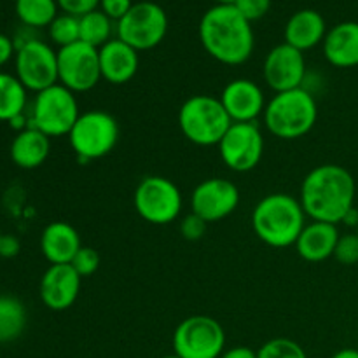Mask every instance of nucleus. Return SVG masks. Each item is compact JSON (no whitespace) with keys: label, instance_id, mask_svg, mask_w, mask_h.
Here are the masks:
<instances>
[{"label":"nucleus","instance_id":"obj_1","mask_svg":"<svg viewBox=\"0 0 358 358\" xmlns=\"http://www.w3.org/2000/svg\"><path fill=\"white\" fill-rule=\"evenodd\" d=\"M355 178L339 164H320L304 177L299 201L315 222L338 226L355 206Z\"/></svg>","mask_w":358,"mask_h":358},{"label":"nucleus","instance_id":"obj_2","mask_svg":"<svg viewBox=\"0 0 358 358\" xmlns=\"http://www.w3.org/2000/svg\"><path fill=\"white\" fill-rule=\"evenodd\" d=\"M199 41L213 59L229 66L247 62L255 45L252 23L238 13L233 3H217L203 14Z\"/></svg>","mask_w":358,"mask_h":358},{"label":"nucleus","instance_id":"obj_3","mask_svg":"<svg viewBox=\"0 0 358 358\" xmlns=\"http://www.w3.org/2000/svg\"><path fill=\"white\" fill-rule=\"evenodd\" d=\"M304 226L306 213L301 201L285 192L264 196L252 212V229L255 236L269 247H292Z\"/></svg>","mask_w":358,"mask_h":358},{"label":"nucleus","instance_id":"obj_4","mask_svg":"<svg viewBox=\"0 0 358 358\" xmlns=\"http://www.w3.org/2000/svg\"><path fill=\"white\" fill-rule=\"evenodd\" d=\"M264 124L271 135L296 140L308 135L318 119L317 100L304 87L276 93L266 103Z\"/></svg>","mask_w":358,"mask_h":358},{"label":"nucleus","instance_id":"obj_5","mask_svg":"<svg viewBox=\"0 0 358 358\" xmlns=\"http://www.w3.org/2000/svg\"><path fill=\"white\" fill-rule=\"evenodd\" d=\"M233 121L222 101L210 94H196L182 103L178 126L185 138L199 147L219 145Z\"/></svg>","mask_w":358,"mask_h":358},{"label":"nucleus","instance_id":"obj_6","mask_svg":"<svg viewBox=\"0 0 358 358\" xmlns=\"http://www.w3.org/2000/svg\"><path fill=\"white\" fill-rule=\"evenodd\" d=\"M79 115L76 93L58 83L41 93H35L30 110V124L49 138L69 136Z\"/></svg>","mask_w":358,"mask_h":358},{"label":"nucleus","instance_id":"obj_7","mask_svg":"<svg viewBox=\"0 0 358 358\" xmlns=\"http://www.w3.org/2000/svg\"><path fill=\"white\" fill-rule=\"evenodd\" d=\"M119 140V124L114 115L105 110L80 112L69 133L73 152L83 161H94L108 156Z\"/></svg>","mask_w":358,"mask_h":358},{"label":"nucleus","instance_id":"obj_8","mask_svg":"<svg viewBox=\"0 0 358 358\" xmlns=\"http://www.w3.org/2000/svg\"><path fill=\"white\" fill-rule=\"evenodd\" d=\"M171 345L178 358H220L226 348V332L215 318L194 315L177 325Z\"/></svg>","mask_w":358,"mask_h":358},{"label":"nucleus","instance_id":"obj_9","mask_svg":"<svg viewBox=\"0 0 358 358\" xmlns=\"http://www.w3.org/2000/svg\"><path fill=\"white\" fill-rule=\"evenodd\" d=\"M133 205L145 222L164 226L178 219L182 212L180 189L170 178L150 175L135 189Z\"/></svg>","mask_w":358,"mask_h":358},{"label":"nucleus","instance_id":"obj_10","mask_svg":"<svg viewBox=\"0 0 358 358\" xmlns=\"http://www.w3.org/2000/svg\"><path fill=\"white\" fill-rule=\"evenodd\" d=\"M168 31V16L154 2L133 3L129 13L117 21V38L136 51H149L163 42Z\"/></svg>","mask_w":358,"mask_h":358},{"label":"nucleus","instance_id":"obj_11","mask_svg":"<svg viewBox=\"0 0 358 358\" xmlns=\"http://www.w3.org/2000/svg\"><path fill=\"white\" fill-rule=\"evenodd\" d=\"M16 77L28 91L41 93L58 84V51L41 38H31L16 49Z\"/></svg>","mask_w":358,"mask_h":358},{"label":"nucleus","instance_id":"obj_12","mask_svg":"<svg viewBox=\"0 0 358 358\" xmlns=\"http://www.w3.org/2000/svg\"><path fill=\"white\" fill-rule=\"evenodd\" d=\"M101 80L98 49L84 42L58 49V83L72 93L91 91Z\"/></svg>","mask_w":358,"mask_h":358},{"label":"nucleus","instance_id":"obj_13","mask_svg":"<svg viewBox=\"0 0 358 358\" xmlns=\"http://www.w3.org/2000/svg\"><path fill=\"white\" fill-rule=\"evenodd\" d=\"M217 147L220 159L229 170L245 173L261 163L264 136L255 122H233Z\"/></svg>","mask_w":358,"mask_h":358},{"label":"nucleus","instance_id":"obj_14","mask_svg":"<svg viewBox=\"0 0 358 358\" xmlns=\"http://www.w3.org/2000/svg\"><path fill=\"white\" fill-rule=\"evenodd\" d=\"M240 205V191L236 184L226 178H206L199 182L191 194L192 213L206 222H219L229 217Z\"/></svg>","mask_w":358,"mask_h":358},{"label":"nucleus","instance_id":"obj_15","mask_svg":"<svg viewBox=\"0 0 358 358\" xmlns=\"http://www.w3.org/2000/svg\"><path fill=\"white\" fill-rule=\"evenodd\" d=\"M266 84L275 93L303 87L306 77V59L304 52L289 44H278L268 52L262 66Z\"/></svg>","mask_w":358,"mask_h":358},{"label":"nucleus","instance_id":"obj_16","mask_svg":"<svg viewBox=\"0 0 358 358\" xmlns=\"http://www.w3.org/2000/svg\"><path fill=\"white\" fill-rule=\"evenodd\" d=\"M83 278L70 264H51L41 278L38 294L45 308L65 311L77 301Z\"/></svg>","mask_w":358,"mask_h":358},{"label":"nucleus","instance_id":"obj_17","mask_svg":"<svg viewBox=\"0 0 358 358\" xmlns=\"http://www.w3.org/2000/svg\"><path fill=\"white\" fill-rule=\"evenodd\" d=\"M219 98L233 122H255L259 115L264 114V93L250 79L231 80Z\"/></svg>","mask_w":358,"mask_h":358},{"label":"nucleus","instance_id":"obj_18","mask_svg":"<svg viewBox=\"0 0 358 358\" xmlns=\"http://www.w3.org/2000/svg\"><path fill=\"white\" fill-rule=\"evenodd\" d=\"M101 79L114 86L129 83L138 72V51L119 38H112L98 49Z\"/></svg>","mask_w":358,"mask_h":358},{"label":"nucleus","instance_id":"obj_19","mask_svg":"<svg viewBox=\"0 0 358 358\" xmlns=\"http://www.w3.org/2000/svg\"><path fill=\"white\" fill-rule=\"evenodd\" d=\"M324 56L338 69L358 66V23L343 21L327 31L324 42Z\"/></svg>","mask_w":358,"mask_h":358},{"label":"nucleus","instance_id":"obj_20","mask_svg":"<svg viewBox=\"0 0 358 358\" xmlns=\"http://www.w3.org/2000/svg\"><path fill=\"white\" fill-rule=\"evenodd\" d=\"M339 231L336 224L329 222H310L304 226L303 233L296 241V250L301 259L308 262L327 261L334 255L336 245L339 240Z\"/></svg>","mask_w":358,"mask_h":358},{"label":"nucleus","instance_id":"obj_21","mask_svg":"<svg viewBox=\"0 0 358 358\" xmlns=\"http://www.w3.org/2000/svg\"><path fill=\"white\" fill-rule=\"evenodd\" d=\"M327 35L325 20L318 10L303 9L289 17L285 24V44L299 49V51H310L322 44Z\"/></svg>","mask_w":358,"mask_h":358},{"label":"nucleus","instance_id":"obj_22","mask_svg":"<svg viewBox=\"0 0 358 358\" xmlns=\"http://www.w3.org/2000/svg\"><path fill=\"white\" fill-rule=\"evenodd\" d=\"M80 247L79 233L69 222H51L42 231L41 250L51 264H70Z\"/></svg>","mask_w":358,"mask_h":358},{"label":"nucleus","instance_id":"obj_23","mask_svg":"<svg viewBox=\"0 0 358 358\" xmlns=\"http://www.w3.org/2000/svg\"><path fill=\"white\" fill-rule=\"evenodd\" d=\"M49 150H51V138L30 126L14 136L10 143V159L21 170H35L44 164Z\"/></svg>","mask_w":358,"mask_h":358},{"label":"nucleus","instance_id":"obj_24","mask_svg":"<svg viewBox=\"0 0 358 358\" xmlns=\"http://www.w3.org/2000/svg\"><path fill=\"white\" fill-rule=\"evenodd\" d=\"M27 87L16 76L0 72V121L9 122L27 108Z\"/></svg>","mask_w":358,"mask_h":358},{"label":"nucleus","instance_id":"obj_25","mask_svg":"<svg viewBox=\"0 0 358 358\" xmlns=\"http://www.w3.org/2000/svg\"><path fill=\"white\" fill-rule=\"evenodd\" d=\"M27 327V310L17 297L0 296V343L20 338Z\"/></svg>","mask_w":358,"mask_h":358},{"label":"nucleus","instance_id":"obj_26","mask_svg":"<svg viewBox=\"0 0 358 358\" xmlns=\"http://www.w3.org/2000/svg\"><path fill=\"white\" fill-rule=\"evenodd\" d=\"M17 17L28 28L49 27L58 16L56 0H16Z\"/></svg>","mask_w":358,"mask_h":358},{"label":"nucleus","instance_id":"obj_27","mask_svg":"<svg viewBox=\"0 0 358 358\" xmlns=\"http://www.w3.org/2000/svg\"><path fill=\"white\" fill-rule=\"evenodd\" d=\"M79 31L80 42L100 49L101 45L112 41V20L100 9H96L79 17Z\"/></svg>","mask_w":358,"mask_h":358},{"label":"nucleus","instance_id":"obj_28","mask_svg":"<svg viewBox=\"0 0 358 358\" xmlns=\"http://www.w3.org/2000/svg\"><path fill=\"white\" fill-rule=\"evenodd\" d=\"M49 37L59 48L76 44L80 38L79 31V17L70 16V14H58L51 24H49Z\"/></svg>","mask_w":358,"mask_h":358},{"label":"nucleus","instance_id":"obj_29","mask_svg":"<svg viewBox=\"0 0 358 358\" xmlns=\"http://www.w3.org/2000/svg\"><path fill=\"white\" fill-rule=\"evenodd\" d=\"M257 358H308L299 343L287 338L269 339L259 348Z\"/></svg>","mask_w":358,"mask_h":358},{"label":"nucleus","instance_id":"obj_30","mask_svg":"<svg viewBox=\"0 0 358 358\" xmlns=\"http://www.w3.org/2000/svg\"><path fill=\"white\" fill-rule=\"evenodd\" d=\"M332 257L343 266H355L358 264V234L348 233L339 236L338 245Z\"/></svg>","mask_w":358,"mask_h":358},{"label":"nucleus","instance_id":"obj_31","mask_svg":"<svg viewBox=\"0 0 358 358\" xmlns=\"http://www.w3.org/2000/svg\"><path fill=\"white\" fill-rule=\"evenodd\" d=\"M73 269L77 271V275L80 278H86V276H91L93 273H96V269L100 268V255L94 248L91 247H80V250L77 252L76 257L70 262Z\"/></svg>","mask_w":358,"mask_h":358},{"label":"nucleus","instance_id":"obj_32","mask_svg":"<svg viewBox=\"0 0 358 358\" xmlns=\"http://www.w3.org/2000/svg\"><path fill=\"white\" fill-rule=\"evenodd\" d=\"M238 9V13L247 21H257L268 14L271 7V0H234L233 3Z\"/></svg>","mask_w":358,"mask_h":358},{"label":"nucleus","instance_id":"obj_33","mask_svg":"<svg viewBox=\"0 0 358 358\" xmlns=\"http://www.w3.org/2000/svg\"><path fill=\"white\" fill-rule=\"evenodd\" d=\"M208 222L196 213H189L180 220V233L187 241H198L205 236Z\"/></svg>","mask_w":358,"mask_h":358},{"label":"nucleus","instance_id":"obj_34","mask_svg":"<svg viewBox=\"0 0 358 358\" xmlns=\"http://www.w3.org/2000/svg\"><path fill=\"white\" fill-rule=\"evenodd\" d=\"M58 7L70 16L83 17L84 14L93 13L100 6V0H56Z\"/></svg>","mask_w":358,"mask_h":358},{"label":"nucleus","instance_id":"obj_35","mask_svg":"<svg viewBox=\"0 0 358 358\" xmlns=\"http://www.w3.org/2000/svg\"><path fill=\"white\" fill-rule=\"evenodd\" d=\"M131 7V0H100V10L107 14L112 21L122 20Z\"/></svg>","mask_w":358,"mask_h":358},{"label":"nucleus","instance_id":"obj_36","mask_svg":"<svg viewBox=\"0 0 358 358\" xmlns=\"http://www.w3.org/2000/svg\"><path fill=\"white\" fill-rule=\"evenodd\" d=\"M21 243L14 234H2V240H0V257L13 259L20 254Z\"/></svg>","mask_w":358,"mask_h":358},{"label":"nucleus","instance_id":"obj_37","mask_svg":"<svg viewBox=\"0 0 358 358\" xmlns=\"http://www.w3.org/2000/svg\"><path fill=\"white\" fill-rule=\"evenodd\" d=\"M13 56H16V44L10 37L0 34V66L9 63Z\"/></svg>","mask_w":358,"mask_h":358},{"label":"nucleus","instance_id":"obj_38","mask_svg":"<svg viewBox=\"0 0 358 358\" xmlns=\"http://www.w3.org/2000/svg\"><path fill=\"white\" fill-rule=\"evenodd\" d=\"M220 358H257V352L247 348V346H234V348L226 350Z\"/></svg>","mask_w":358,"mask_h":358},{"label":"nucleus","instance_id":"obj_39","mask_svg":"<svg viewBox=\"0 0 358 358\" xmlns=\"http://www.w3.org/2000/svg\"><path fill=\"white\" fill-rule=\"evenodd\" d=\"M341 222L345 224V226H348V227H355V229H357V226H358V210L355 208V206H353V208L350 210L348 213H346L345 219H343Z\"/></svg>","mask_w":358,"mask_h":358},{"label":"nucleus","instance_id":"obj_40","mask_svg":"<svg viewBox=\"0 0 358 358\" xmlns=\"http://www.w3.org/2000/svg\"><path fill=\"white\" fill-rule=\"evenodd\" d=\"M332 358H358V350L355 348L339 350L338 353H334V357Z\"/></svg>","mask_w":358,"mask_h":358},{"label":"nucleus","instance_id":"obj_41","mask_svg":"<svg viewBox=\"0 0 358 358\" xmlns=\"http://www.w3.org/2000/svg\"><path fill=\"white\" fill-rule=\"evenodd\" d=\"M213 2L220 3V6H227V3H234V0H213Z\"/></svg>","mask_w":358,"mask_h":358},{"label":"nucleus","instance_id":"obj_42","mask_svg":"<svg viewBox=\"0 0 358 358\" xmlns=\"http://www.w3.org/2000/svg\"><path fill=\"white\" fill-rule=\"evenodd\" d=\"M163 358H178L177 355H166V357H163Z\"/></svg>","mask_w":358,"mask_h":358},{"label":"nucleus","instance_id":"obj_43","mask_svg":"<svg viewBox=\"0 0 358 358\" xmlns=\"http://www.w3.org/2000/svg\"><path fill=\"white\" fill-rule=\"evenodd\" d=\"M355 233H357V234H358V226H357V229H355Z\"/></svg>","mask_w":358,"mask_h":358},{"label":"nucleus","instance_id":"obj_44","mask_svg":"<svg viewBox=\"0 0 358 358\" xmlns=\"http://www.w3.org/2000/svg\"><path fill=\"white\" fill-rule=\"evenodd\" d=\"M0 240H2V233H0Z\"/></svg>","mask_w":358,"mask_h":358}]
</instances>
